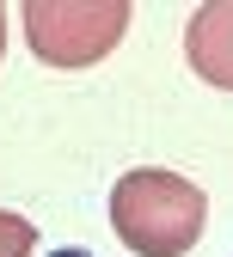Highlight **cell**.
I'll return each instance as SVG.
<instances>
[{
  "label": "cell",
  "instance_id": "obj_1",
  "mask_svg": "<svg viewBox=\"0 0 233 257\" xmlns=\"http://www.w3.org/2000/svg\"><path fill=\"white\" fill-rule=\"evenodd\" d=\"M209 220V196L178 172H123L111 190V227L129 251L141 257H184L196 239H203Z\"/></svg>",
  "mask_w": 233,
  "mask_h": 257
},
{
  "label": "cell",
  "instance_id": "obj_2",
  "mask_svg": "<svg viewBox=\"0 0 233 257\" xmlns=\"http://www.w3.org/2000/svg\"><path fill=\"white\" fill-rule=\"evenodd\" d=\"M31 49L49 68H92L129 31V0H31L25 7Z\"/></svg>",
  "mask_w": 233,
  "mask_h": 257
},
{
  "label": "cell",
  "instance_id": "obj_3",
  "mask_svg": "<svg viewBox=\"0 0 233 257\" xmlns=\"http://www.w3.org/2000/svg\"><path fill=\"white\" fill-rule=\"evenodd\" d=\"M184 49H190L196 80L233 92V0H209V7L190 13V25H184Z\"/></svg>",
  "mask_w": 233,
  "mask_h": 257
},
{
  "label": "cell",
  "instance_id": "obj_4",
  "mask_svg": "<svg viewBox=\"0 0 233 257\" xmlns=\"http://www.w3.org/2000/svg\"><path fill=\"white\" fill-rule=\"evenodd\" d=\"M31 245H37V227H31L25 214L0 208V257H31Z\"/></svg>",
  "mask_w": 233,
  "mask_h": 257
},
{
  "label": "cell",
  "instance_id": "obj_5",
  "mask_svg": "<svg viewBox=\"0 0 233 257\" xmlns=\"http://www.w3.org/2000/svg\"><path fill=\"white\" fill-rule=\"evenodd\" d=\"M49 257H92V251H80V245H61V251H49Z\"/></svg>",
  "mask_w": 233,
  "mask_h": 257
},
{
  "label": "cell",
  "instance_id": "obj_6",
  "mask_svg": "<svg viewBox=\"0 0 233 257\" xmlns=\"http://www.w3.org/2000/svg\"><path fill=\"white\" fill-rule=\"evenodd\" d=\"M0 49H7V7H0Z\"/></svg>",
  "mask_w": 233,
  "mask_h": 257
}]
</instances>
